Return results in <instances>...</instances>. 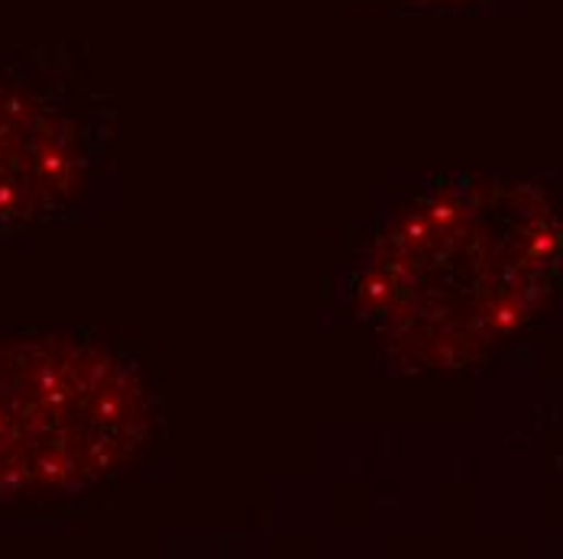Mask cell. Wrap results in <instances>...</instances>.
<instances>
[{"label":"cell","instance_id":"obj_1","mask_svg":"<svg viewBox=\"0 0 563 559\" xmlns=\"http://www.w3.org/2000/svg\"><path fill=\"white\" fill-rule=\"evenodd\" d=\"M136 356L68 331L0 336V517L88 502L156 437Z\"/></svg>","mask_w":563,"mask_h":559},{"label":"cell","instance_id":"obj_2","mask_svg":"<svg viewBox=\"0 0 563 559\" xmlns=\"http://www.w3.org/2000/svg\"><path fill=\"white\" fill-rule=\"evenodd\" d=\"M113 143V111L53 65L0 71V233L95 208Z\"/></svg>","mask_w":563,"mask_h":559}]
</instances>
